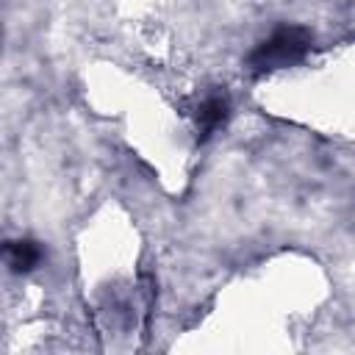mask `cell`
<instances>
[{
	"instance_id": "6da1fadb",
	"label": "cell",
	"mask_w": 355,
	"mask_h": 355,
	"mask_svg": "<svg viewBox=\"0 0 355 355\" xmlns=\"http://www.w3.org/2000/svg\"><path fill=\"white\" fill-rule=\"evenodd\" d=\"M313 44L311 31H305L302 25H280L269 39H263L247 58V67L255 75L263 72H275V69H286L300 64L308 50Z\"/></svg>"
},
{
	"instance_id": "7a4b0ae2",
	"label": "cell",
	"mask_w": 355,
	"mask_h": 355,
	"mask_svg": "<svg viewBox=\"0 0 355 355\" xmlns=\"http://www.w3.org/2000/svg\"><path fill=\"white\" fill-rule=\"evenodd\" d=\"M227 114H230V100H227V94H225V92L208 94V97L200 103V108H197V139H200V141H208V139L225 125Z\"/></svg>"
},
{
	"instance_id": "3957f363",
	"label": "cell",
	"mask_w": 355,
	"mask_h": 355,
	"mask_svg": "<svg viewBox=\"0 0 355 355\" xmlns=\"http://www.w3.org/2000/svg\"><path fill=\"white\" fill-rule=\"evenodd\" d=\"M42 258H44L42 247L36 241H31V239H19V241H8L6 244V263L17 275L33 272L42 263Z\"/></svg>"
}]
</instances>
